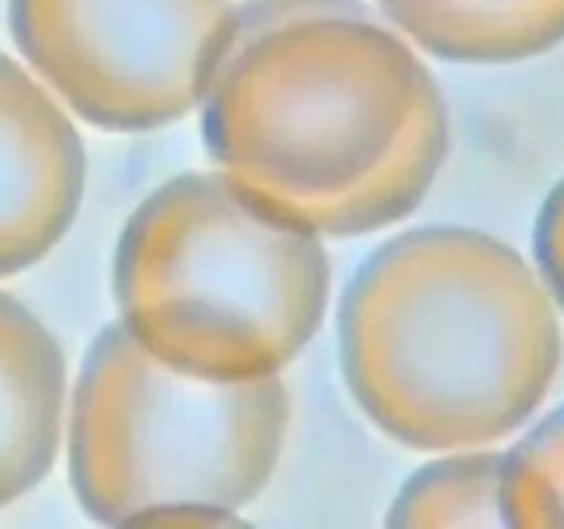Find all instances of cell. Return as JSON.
I'll return each instance as SVG.
<instances>
[{"mask_svg": "<svg viewBox=\"0 0 564 529\" xmlns=\"http://www.w3.org/2000/svg\"><path fill=\"white\" fill-rule=\"evenodd\" d=\"M202 132L215 169L319 237L405 220L449 154L438 80L367 0L237 6Z\"/></svg>", "mask_w": 564, "mask_h": 529, "instance_id": "obj_1", "label": "cell"}, {"mask_svg": "<svg viewBox=\"0 0 564 529\" xmlns=\"http://www.w3.org/2000/svg\"><path fill=\"white\" fill-rule=\"evenodd\" d=\"M554 303L488 231L433 224L375 248L339 303L345 384L369 422L416 452L516 433L560 369Z\"/></svg>", "mask_w": 564, "mask_h": 529, "instance_id": "obj_2", "label": "cell"}, {"mask_svg": "<svg viewBox=\"0 0 564 529\" xmlns=\"http://www.w3.org/2000/svg\"><path fill=\"white\" fill-rule=\"evenodd\" d=\"M119 323L152 356L207 380L284 373L330 298L323 237L259 207L224 171L149 193L113 257Z\"/></svg>", "mask_w": 564, "mask_h": 529, "instance_id": "obj_3", "label": "cell"}, {"mask_svg": "<svg viewBox=\"0 0 564 529\" xmlns=\"http://www.w3.org/2000/svg\"><path fill=\"white\" fill-rule=\"evenodd\" d=\"M290 428L281 380H207L108 323L66 406L77 505L105 527L235 523L279 466Z\"/></svg>", "mask_w": 564, "mask_h": 529, "instance_id": "obj_4", "label": "cell"}, {"mask_svg": "<svg viewBox=\"0 0 564 529\" xmlns=\"http://www.w3.org/2000/svg\"><path fill=\"white\" fill-rule=\"evenodd\" d=\"M17 50L86 125L152 132L198 110L235 44V0H9Z\"/></svg>", "mask_w": 564, "mask_h": 529, "instance_id": "obj_5", "label": "cell"}, {"mask_svg": "<svg viewBox=\"0 0 564 529\" xmlns=\"http://www.w3.org/2000/svg\"><path fill=\"white\" fill-rule=\"evenodd\" d=\"M86 147L55 94L0 53V279L42 262L75 224Z\"/></svg>", "mask_w": 564, "mask_h": 529, "instance_id": "obj_6", "label": "cell"}, {"mask_svg": "<svg viewBox=\"0 0 564 529\" xmlns=\"http://www.w3.org/2000/svg\"><path fill=\"white\" fill-rule=\"evenodd\" d=\"M69 380L53 331L0 290V510L31 494L55 466Z\"/></svg>", "mask_w": 564, "mask_h": 529, "instance_id": "obj_7", "label": "cell"}, {"mask_svg": "<svg viewBox=\"0 0 564 529\" xmlns=\"http://www.w3.org/2000/svg\"><path fill=\"white\" fill-rule=\"evenodd\" d=\"M408 42L455 64H512L564 39V0H375Z\"/></svg>", "mask_w": 564, "mask_h": 529, "instance_id": "obj_8", "label": "cell"}, {"mask_svg": "<svg viewBox=\"0 0 564 529\" xmlns=\"http://www.w3.org/2000/svg\"><path fill=\"white\" fill-rule=\"evenodd\" d=\"M501 452L457 450L424 463L397 490L391 527H499Z\"/></svg>", "mask_w": 564, "mask_h": 529, "instance_id": "obj_9", "label": "cell"}, {"mask_svg": "<svg viewBox=\"0 0 564 529\" xmlns=\"http://www.w3.org/2000/svg\"><path fill=\"white\" fill-rule=\"evenodd\" d=\"M534 251H538L545 287L560 298L564 306V182L551 193L543 213H540L538 231H534Z\"/></svg>", "mask_w": 564, "mask_h": 529, "instance_id": "obj_10", "label": "cell"}]
</instances>
